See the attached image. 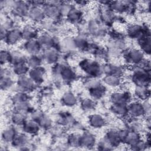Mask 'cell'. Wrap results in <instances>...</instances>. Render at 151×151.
<instances>
[{
	"instance_id": "cell-11",
	"label": "cell",
	"mask_w": 151,
	"mask_h": 151,
	"mask_svg": "<svg viewBox=\"0 0 151 151\" xmlns=\"http://www.w3.org/2000/svg\"><path fill=\"white\" fill-rule=\"evenodd\" d=\"M12 70H9L7 68L2 67L1 70V88L2 90H7L12 86L14 81L11 77Z\"/></svg>"
},
{
	"instance_id": "cell-40",
	"label": "cell",
	"mask_w": 151,
	"mask_h": 151,
	"mask_svg": "<svg viewBox=\"0 0 151 151\" xmlns=\"http://www.w3.org/2000/svg\"><path fill=\"white\" fill-rule=\"evenodd\" d=\"M80 134L77 133H71L68 136V144L72 147L80 146Z\"/></svg>"
},
{
	"instance_id": "cell-14",
	"label": "cell",
	"mask_w": 151,
	"mask_h": 151,
	"mask_svg": "<svg viewBox=\"0 0 151 151\" xmlns=\"http://www.w3.org/2000/svg\"><path fill=\"white\" fill-rule=\"evenodd\" d=\"M148 28L147 27L140 24H132L127 28V34L129 37L137 40Z\"/></svg>"
},
{
	"instance_id": "cell-28",
	"label": "cell",
	"mask_w": 151,
	"mask_h": 151,
	"mask_svg": "<svg viewBox=\"0 0 151 151\" xmlns=\"http://www.w3.org/2000/svg\"><path fill=\"white\" fill-rule=\"evenodd\" d=\"M28 142V137L26 133L17 132L11 143L15 147H24L26 146Z\"/></svg>"
},
{
	"instance_id": "cell-37",
	"label": "cell",
	"mask_w": 151,
	"mask_h": 151,
	"mask_svg": "<svg viewBox=\"0 0 151 151\" xmlns=\"http://www.w3.org/2000/svg\"><path fill=\"white\" fill-rule=\"evenodd\" d=\"M58 123L61 126L70 125L73 122V117L71 114L67 111H64L60 113L58 117Z\"/></svg>"
},
{
	"instance_id": "cell-3",
	"label": "cell",
	"mask_w": 151,
	"mask_h": 151,
	"mask_svg": "<svg viewBox=\"0 0 151 151\" xmlns=\"http://www.w3.org/2000/svg\"><path fill=\"white\" fill-rule=\"evenodd\" d=\"M62 1H50L44 2L42 6L45 17L52 19L53 21H57L62 17L59 9V6Z\"/></svg>"
},
{
	"instance_id": "cell-2",
	"label": "cell",
	"mask_w": 151,
	"mask_h": 151,
	"mask_svg": "<svg viewBox=\"0 0 151 151\" xmlns=\"http://www.w3.org/2000/svg\"><path fill=\"white\" fill-rule=\"evenodd\" d=\"M130 79L135 86L149 87L150 82V71L136 66L132 72Z\"/></svg>"
},
{
	"instance_id": "cell-35",
	"label": "cell",
	"mask_w": 151,
	"mask_h": 151,
	"mask_svg": "<svg viewBox=\"0 0 151 151\" xmlns=\"http://www.w3.org/2000/svg\"><path fill=\"white\" fill-rule=\"evenodd\" d=\"M61 101L64 105L71 107L77 104V99L76 96L73 93L68 91L65 92L62 96Z\"/></svg>"
},
{
	"instance_id": "cell-36",
	"label": "cell",
	"mask_w": 151,
	"mask_h": 151,
	"mask_svg": "<svg viewBox=\"0 0 151 151\" xmlns=\"http://www.w3.org/2000/svg\"><path fill=\"white\" fill-rule=\"evenodd\" d=\"M42 58L39 55H32L28 57L27 64L29 68H34L41 66L42 63Z\"/></svg>"
},
{
	"instance_id": "cell-41",
	"label": "cell",
	"mask_w": 151,
	"mask_h": 151,
	"mask_svg": "<svg viewBox=\"0 0 151 151\" xmlns=\"http://www.w3.org/2000/svg\"><path fill=\"white\" fill-rule=\"evenodd\" d=\"M11 60V53L7 50H2L1 51V63L2 66L6 64H10Z\"/></svg>"
},
{
	"instance_id": "cell-33",
	"label": "cell",
	"mask_w": 151,
	"mask_h": 151,
	"mask_svg": "<svg viewBox=\"0 0 151 151\" xmlns=\"http://www.w3.org/2000/svg\"><path fill=\"white\" fill-rule=\"evenodd\" d=\"M11 64L14 65L19 63H27L28 58L22 52L15 50L11 52Z\"/></svg>"
},
{
	"instance_id": "cell-23",
	"label": "cell",
	"mask_w": 151,
	"mask_h": 151,
	"mask_svg": "<svg viewBox=\"0 0 151 151\" xmlns=\"http://www.w3.org/2000/svg\"><path fill=\"white\" fill-rule=\"evenodd\" d=\"M66 17L70 22L72 24H79L83 19V12L79 8L73 6Z\"/></svg>"
},
{
	"instance_id": "cell-25",
	"label": "cell",
	"mask_w": 151,
	"mask_h": 151,
	"mask_svg": "<svg viewBox=\"0 0 151 151\" xmlns=\"http://www.w3.org/2000/svg\"><path fill=\"white\" fill-rule=\"evenodd\" d=\"M110 109L111 111L117 117L124 118L129 116L127 105L111 104Z\"/></svg>"
},
{
	"instance_id": "cell-39",
	"label": "cell",
	"mask_w": 151,
	"mask_h": 151,
	"mask_svg": "<svg viewBox=\"0 0 151 151\" xmlns=\"http://www.w3.org/2000/svg\"><path fill=\"white\" fill-rule=\"evenodd\" d=\"M29 97L28 93L18 91L14 95L12 100L13 103L14 104L18 102L29 101Z\"/></svg>"
},
{
	"instance_id": "cell-32",
	"label": "cell",
	"mask_w": 151,
	"mask_h": 151,
	"mask_svg": "<svg viewBox=\"0 0 151 151\" xmlns=\"http://www.w3.org/2000/svg\"><path fill=\"white\" fill-rule=\"evenodd\" d=\"M30 68L27 63H19L12 65L11 70L12 73L19 76H24L28 73Z\"/></svg>"
},
{
	"instance_id": "cell-38",
	"label": "cell",
	"mask_w": 151,
	"mask_h": 151,
	"mask_svg": "<svg viewBox=\"0 0 151 151\" xmlns=\"http://www.w3.org/2000/svg\"><path fill=\"white\" fill-rule=\"evenodd\" d=\"M81 106L83 110L85 111H90L95 108V100L91 99H84L81 103Z\"/></svg>"
},
{
	"instance_id": "cell-30",
	"label": "cell",
	"mask_w": 151,
	"mask_h": 151,
	"mask_svg": "<svg viewBox=\"0 0 151 151\" xmlns=\"http://www.w3.org/2000/svg\"><path fill=\"white\" fill-rule=\"evenodd\" d=\"M134 94L139 100H145L149 97L150 90L148 87L136 86L134 89Z\"/></svg>"
},
{
	"instance_id": "cell-4",
	"label": "cell",
	"mask_w": 151,
	"mask_h": 151,
	"mask_svg": "<svg viewBox=\"0 0 151 151\" xmlns=\"http://www.w3.org/2000/svg\"><path fill=\"white\" fill-rule=\"evenodd\" d=\"M126 61L134 66L139 65L144 59V53L137 48H132L127 50L124 54Z\"/></svg>"
},
{
	"instance_id": "cell-12",
	"label": "cell",
	"mask_w": 151,
	"mask_h": 151,
	"mask_svg": "<svg viewBox=\"0 0 151 151\" xmlns=\"http://www.w3.org/2000/svg\"><path fill=\"white\" fill-rule=\"evenodd\" d=\"M21 40H22L21 30L14 27L8 31L4 41L9 45H14L18 44Z\"/></svg>"
},
{
	"instance_id": "cell-24",
	"label": "cell",
	"mask_w": 151,
	"mask_h": 151,
	"mask_svg": "<svg viewBox=\"0 0 151 151\" xmlns=\"http://www.w3.org/2000/svg\"><path fill=\"white\" fill-rule=\"evenodd\" d=\"M95 136L88 132H85L80 134V146L84 147H90L95 145Z\"/></svg>"
},
{
	"instance_id": "cell-26",
	"label": "cell",
	"mask_w": 151,
	"mask_h": 151,
	"mask_svg": "<svg viewBox=\"0 0 151 151\" xmlns=\"http://www.w3.org/2000/svg\"><path fill=\"white\" fill-rule=\"evenodd\" d=\"M88 122L90 126L95 129L101 128L106 124L105 119L99 114H93L90 115L88 119Z\"/></svg>"
},
{
	"instance_id": "cell-10",
	"label": "cell",
	"mask_w": 151,
	"mask_h": 151,
	"mask_svg": "<svg viewBox=\"0 0 151 151\" xmlns=\"http://www.w3.org/2000/svg\"><path fill=\"white\" fill-rule=\"evenodd\" d=\"M42 61L48 64H53L57 63L59 58L58 49L54 47L44 49L41 55Z\"/></svg>"
},
{
	"instance_id": "cell-29",
	"label": "cell",
	"mask_w": 151,
	"mask_h": 151,
	"mask_svg": "<svg viewBox=\"0 0 151 151\" xmlns=\"http://www.w3.org/2000/svg\"><path fill=\"white\" fill-rule=\"evenodd\" d=\"M27 114L20 111H15L12 113L11 120L12 123L16 126H22L27 120Z\"/></svg>"
},
{
	"instance_id": "cell-1",
	"label": "cell",
	"mask_w": 151,
	"mask_h": 151,
	"mask_svg": "<svg viewBox=\"0 0 151 151\" xmlns=\"http://www.w3.org/2000/svg\"><path fill=\"white\" fill-rule=\"evenodd\" d=\"M79 67L90 77L97 78L103 74L101 65L97 60L89 58L83 59L79 63Z\"/></svg>"
},
{
	"instance_id": "cell-42",
	"label": "cell",
	"mask_w": 151,
	"mask_h": 151,
	"mask_svg": "<svg viewBox=\"0 0 151 151\" xmlns=\"http://www.w3.org/2000/svg\"><path fill=\"white\" fill-rule=\"evenodd\" d=\"M73 8V6L68 2H63L59 6V9L60 11V14L62 17L65 16L67 17L70 11Z\"/></svg>"
},
{
	"instance_id": "cell-18",
	"label": "cell",
	"mask_w": 151,
	"mask_h": 151,
	"mask_svg": "<svg viewBox=\"0 0 151 151\" xmlns=\"http://www.w3.org/2000/svg\"><path fill=\"white\" fill-rule=\"evenodd\" d=\"M102 73L104 75H114L121 77L123 73L122 68L117 65L112 63H105L101 65Z\"/></svg>"
},
{
	"instance_id": "cell-7",
	"label": "cell",
	"mask_w": 151,
	"mask_h": 151,
	"mask_svg": "<svg viewBox=\"0 0 151 151\" xmlns=\"http://www.w3.org/2000/svg\"><path fill=\"white\" fill-rule=\"evenodd\" d=\"M111 104L127 105L132 101L131 94L128 91H114L110 95Z\"/></svg>"
},
{
	"instance_id": "cell-16",
	"label": "cell",
	"mask_w": 151,
	"mask_h": 151,
	"mask_svg": "<svg viewBox=\"0 0 151 151\" xmlns=\"http://www.w3.org/2000/svg\"><path fill=\"white\" fill-rule=\"evenodd\" d=\"M28 74L31 79L38 85L43 81L45 74V70L44 67L40 66L37 68H31Z\"/></svg>"
},
{
	"instance_id": "cell-21",
	"label": "cell",
	"mask_w": 151,
	"mask_h": 151,
	"mask_svg": "<svg viewBox=\"0 0 151 151\" xmlns=\"http://www.w3.org/2000/svg\"><path fill=\"white\" fill-rule=\"evenodd\" d=\"M21 127L24 133L27 134H37L40 129V126L38 123L32 119L30 120L27 119Z\"/></svg>"
},
{
	"instance_id": "cell-22",
	"label": "cell",
	"mask_w": 151,
	"mask_h": 151,
	"mask_svg": "<svg viewBox=\"0 0 151 151\" xmlns=\"http://www.w3.org/2000/svg\"><path fill=\"white\" fill-rule=\"evenodd\" d=\"M91 98L94 100H100L104 97L106 92V87L101 83L88 89Z\"/></svg>"
},
{
	"instance_id": "cell-31",
	"label": "cell",
	"mask_w": 151,
	"mask_h": 151,
	"mask_svg": "<svg viewBox=\"0 0 151 151\" xmlns=\"http://www.w3.org/2000/svg\"><path fill=\"white\" fill-rule=\"evenodd\" d=\"M104 84L111 87H117L122 83L121 77L114 75H105L103 78Z\"/></svg>"
},
{
	"instance_id": "cell-15",
	"label": "cell",
	"mask_w": 151,
	"mask_h": 151,
	"mask_svg": "<svg viewBox=\"0 0 151 151\" xmlns=\"http://www.w3.org/2000/svg\"><path fill=\"white\" fill-rule=\"evenodd\" d=\"M28 17L35 22H42L45 18L42 6H32L30 7Z\"/></svg>"
},
{
	"instance_id": "cell-6",
	"label": "cell",
	"mask_w": 151,
	"mask_h": 151,
	"mask_svg": "<svg viewBox=\"0 0 151 151\" xmlns=\"http://www.w3.org/2000/svg\"><path fill=\"white\" fill-rule=\"evenodd\" d=\"M127 110L130 117L139 119L145 116L143 103L139 100L131 101L127 104Z\"/></svg>"
},
{
	"instance_id": "cell-8",
	"label": "cell",
	"mask_w": 151,
	"mask_h": 151,
	"mask_svg": "<svg viewBox=\"0 0 151 151\" xmlns=\"http://www.w3.org/2000/svg\"><path fill=\"white\" fill-rule=\"evenodd\" d=\"M104 25V24L100 23L97 19H91L87 24V30L89 34L94 37H101L104 35L106 32Z\"/></svg>"
},
{
	"instance_id": "cell-20",
	"label": "cell",
	"mask_w": 151,
	"mask_h": 151,
	"mask_svg": "<svg viewBox=\"0 0 151 151\" xmlns=\"http://www.w3.org/2000/svg\"><path fill=\"white\" fill-rule=\"evenodd\" d=\"M104 138L106 140V141L109 143V144L113 149L114 147L119 146V145L121 143L119 136L118 130L116 129H112L109 130L106 132L105 136H104Z\"/></svg>"
},
{
	"instance_id": "cell-19",
	"label": "cell",
	"mask_w": 151,
	"mask_h": 151,
	"mask_svg": "<svg viewBox=\"0 0 151 151\" xmlns=\"http://www.w3.org/2000/svg\"><path fill=\"white\" fill-rule=\"evenodd\" d=\"M21 31L22 40H24L25 41L37 39L38 37L37 29L30 24L25 25Z\"/></svg>"
},
{
	"instance_id": "cell-27",
	"label": "cell",
	"mask_w": 151,
	"mask_h": 151,
	"mask_svg": "<svg viewBox=\"0 0 151 151\" xmlns=\"http://www.w3.org/2000/svg\"><path fill=\"white\" fill-rule=\"evenodd\" d=\"M75 48L82 51H87L90 42L85 35L81 34L74 38Z\"/></svg>"
},
{
	"instance_id": "cell-5",
	"label": "cell",
	"mask_w": 151,
	"mask_h": 151,
	"mask_svg": "<svg viewBox=\"0 0 151 151\" xmlns=\"http://www.w3.org/2000/svg\"><path fill=\"white\" fill-rule=\"evenodd\" d=\"M37 85V84L27 75L19 76L17 81V88L18 89V91L27 93L34 91Z\"/></svg>"
},
{
	"instance_id": "cell-34",
	"label": "cell",
	"mask_w": 151,
	"mask_h": 151,
	"mask_svg": "<svg viewBox=\"0 0 151 151\" xmlns=\"http://www.w3.org/2000/svg\"><path fill=\"white\" fill-rule=\"evenodd\" d=\"M17 133L15 127L9 126L2 132V139L4 142H12Z\"/></svg>"
},
{
	"instance_id": "cell-9",
	"label": "cell",
	"mask_w": 151,
	"mask_h": 151,
	"mask_svg": "<svg viewBox=\"0 0 151 151\" xmlns=\"http://www.w3.org/2000/svg\"><path fill=\"white\" fill-rule=\"evenodd\" d=\"M140 47V50L145 54L149 55L151 50V41L149 28L147 29L145 32L136 40Z\"/></svg>"
},
{
	"instance_id": "cell-13",
	"label": "cell",
	"mask_w": 151,
	"mask_h": 151,
	"mask_svg": "<svg viewBox=\"0 0 151 151\" xmlns=\"http://www.w3.org/2000/svg\"><path fill=\"white\" fill-rule=\"evenodd\" d=\"M141 140L142 137L140 132L129 130L127 129L126 133L122 139V143H124L129 146L132 147L139 143Z\"/></svg>"
},
{
	"instance_id": "cell-17",
	"label": "cell",
	"mask_w": 151,
	"mask_h": 151,
	"mask_svg": "<svg viewBox=\"0 0 151 151\" xmlns=\"http://www.w3.org/2000/svg\"><path fill=\"white\" fill-rule=\"evenodd\" d=\"M24 49L30 55H38L42 50V47L37 39L27 41L24 44Z\"/></svg>"
}]
</instances>
